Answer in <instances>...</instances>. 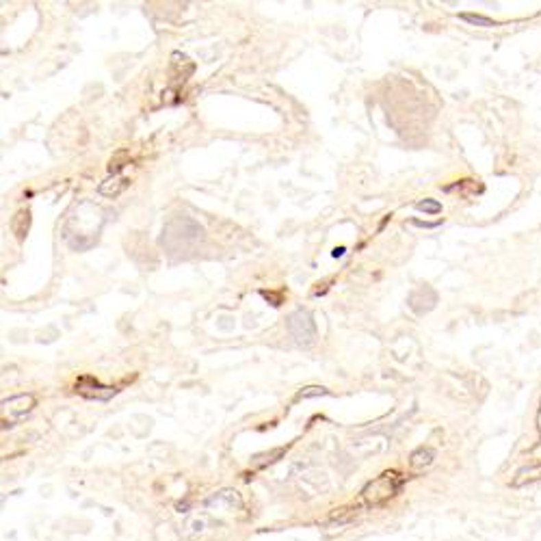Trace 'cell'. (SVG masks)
<instances>
[{"mask_svg":"<svg viewBox=\"0 0 541 541\" xmlns=\"http://www.w3.org/2000/svg\"><path fill=\"white\" fill-rule=\"evenodd\" d=\"M106 223V210L96 206L93 201H78L67 214V221L63 225V238L67 245L76 251L91 249L98 242L100 232Z\"/></svg>","mask_w":541,"mask_h":541,"instance_id":"cell-1","label":"cell"},{"mask_svg":"<svg viewBox=\"0 0 541 541\" xmlns=\"http://www.w3.org/2000/svg\"><path fill=\"white\" fill-rule=\"evenodd\" d=\"M201 236H204V229H201L199 223L188 219V216H175L162 229L160 245L167 247L169 253H182L188 247H193L195 242H199Z\"/></svg>","mask_w":541,"mask_h":541,"instance_id":"cell-2","label":"cell"},{"mask_svg":"<svg viewBox=\"0 0 541 541\" xmlns=\"http://www.w3.org/2000/svg\"><path fill=\"white\" fill-rule=\"evenodd\" d=\"M403 483H405V479L399 475V472H394V470L383 472L381 477L373 479L366 487H364V490H362V500L368 507H379V505L388 503L390 498H394L401 492Z\"/></svg>","mask_w":541,"mask_h":541,"instance_id":"cell-3","label":"cell"},{"mask_svg":"<svg viewBox=\"0 0 541 541\" xmlns=\"http://www.w3.org/2000/svg\"><path fill=\"white\" fill-rule=\"evenodd\" d=\"M286 325H288V331L292 336V340L299 347L310 349L316 342V323L307 310H303V307L294 310V312L288 316Z\"/></svg>","mask_w":541,"mask_h":541,"instance_id":"cell-4","label":"cell"},{"mask_svg":"<svg viewBox=\"0 0 541 541\" xmlns=\"http://www.w3.org/2000/svg\"><path fill=\"white\" fill-rule=\"evenodd\" d=\"M37 405V399L33 394H16L11 399H5L0 405V418H3V429L13 427L22 423Z\"/></svg>","mask_w":541,"mask_h":541,"instance_id":"cell-5","label":"cell"},{"mask_svg":"<svg viewBox=\"0 0 541 541\" xmlns=\"http://www.w3.org/2000/svg\"><path fill=\"white\" fill-rule=\"evenodd\" d=\"M76 392L80 397H85V399H96V401H108L113 394H115V388L111 386H102L96 377H91V375H83V377H78L76 379V383H74Z\"/></svg>","mask_w":541,"mask_h":541,"instance_id":"cell-6","label":"cell"},{"mask_svg":"<svg viewBox=\"0 0 541 541\" xmlns=\"http://www.w3.org/2000/svg\"><path fill=\"white\" fill-rule=\"evenodd\" d=\"M128 184H130V180H128V178H121V175H113V178L104 180V182L98 186V193H100L102 197L115 199V197H119L121 193L126 191Z\"/></svg>","mask_w":541,"mask_h":541,"instance_id":"cell-7","label":"cell"},{"mask_svg":"<svg viewBox=\"0 0 541 541\" xmlns=\"http://www.w3.org/2000/svg\"><path fill=\"white\" fill-rule=\"evenodd\" d=\"M31 229V212L29 210H18L16 216L11 219V232L16 234L18 240H24Z\"/></svg>","mask_w":541,"mask_h":541,"instance_id":"cell-8","label":"cell"},{"mask_svg":"<svg viewBox=\"0 0 541 541\" xmlns=\"http://www.w3.org/2000/svg\"><path fill=\"white\" fill-rule=\"evenodd\" d=\"M433 459H436V451L429 449V446H420V449H416L410 455V466L414 470H423L433 464Z\"/></svg>","mask_w":541,"mask_h":541,"instance_id":"cell-9","label":"cell"},{"mask_svg":"<svg viewBox=\"0 0 541 541\" xmlns=\"http://www.w3.org/2000/svg\"><path fill=\"white\" fill-rule=\"evenodd\" d=\"M537 481H541V464H535V466H526V468H522L518 475H516V479H513V487H522V485H526V483H537Z\"/></svg>","mask_w":541,"mask_h":541,"instance_id":"cell-10","label":"cell"},{"mask_svg":"<svg viewBox=\"0 0 541 541\" xmlns=\"http://www.w3.org/2000/svg\"><path fill=\"white\" fill-rule=\"evenodd\" d=\"M459 18L468 24H472V26H483V29H492V26H496L494 20L485 18V16H477V13H459Z\"/></svg>","mask_w":541,"mask_h":541,"instance_id":"cell-11","label":"cell"},{"mask_svg":"<svg viewBox=\"0 0 541 541\" xmlns=\"http://www.w3.org/2000/svg\"><path fill=\"white\" fill-rule=\"evenodd\" d=\"M416 208L420 210V212H427V214H440V212H442V204H440L438 199H431V197H427V199H423V201H418Z\"/></svg>","mask_w":541,"mask_h":541,"instance_id":"cell-12","label":"cell"},{"mask_svg":"<svg viewBox=\"0 0 541 541\" xmlns=\"http://www.w3.org/2000/svg\"><path fill=\"white\" fill-rule=\"evenodd\" d=\"M325 394H329L327 390L325 388H318V386H312V388H305L299 392V397L297 399H312V397H325Z\"/></svg>","mask_w":541,"mask_h":541,"instance_id":"cell-13","label":"cell"},{"mask_svg":"<svg viewBox=\"0 0 541 541\" xmlns=\"http://www.w3.org/2000/svg\"><path fill=\"white\" fill-rule=\"evenodd\" d=\"M412 223L418 225V227H429V229H431V227H438L442 221H433V223H429V221H420V219H412Z\"/></svg>","mask_w":541,"mask_h":541,"instance_id":"cell-14","label":"cell"},{"mask_svg":"<svg viewBox=\"0 0 541 541\" xmlns=\"http://www.w3.org/2000/svg\"><path fill=\"white\" fill-rule=\"evenodd\" d=\"M342 253H344L342 247H340V249H336V251H334V258H338V255H342Z\"/></svg>","mask_w":541,"mask_h":541,"instance_id":"cell-15","label":"cell"}]
</instances>
